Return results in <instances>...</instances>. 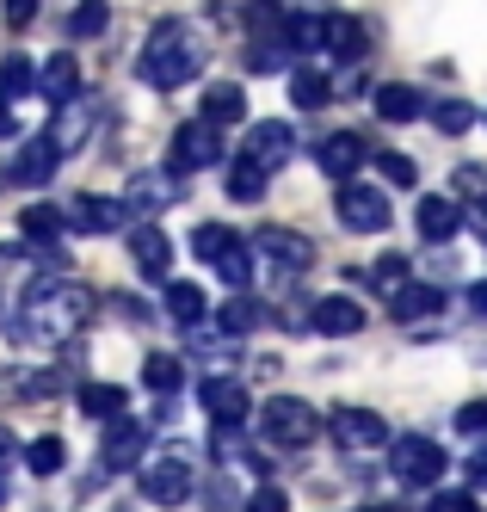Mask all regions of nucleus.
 I'll list each match as a JSON object with an SVG mask.
<instances>
[{
  "label": "nucleus",
  "mask_w": 487,
  "mask_h": 512,
  "mask_svg": "<svg viewBox=\"0 0 487 512\" xmlns=\"http://www.w3.org/2000/svg\"><path fill=\"white\" fill-rule=\"evenodd\" d=\"M198 62H204V50L192 38V25H185V19H161L142 38V50H136V81H148L155 93H173V87H185L198 75Z\"/></svg>",
  "instance_id": "1"
},
{
  "label": "nucleus",
  "mask_w": 487,
  "mask_h": 512,
  "mask_svg": "<svg viewBox=\"0 0 487 512\" xmlns=\"http://www.w3.org/2000/svg\"><path fill=\"white\" fill-rule=\"evenodd\" d=\"M87 315H93V297L81 284H44V290H31L19 334L25 340H68L74 327H87Z\"/></svg>",
  "instance_id": "2"
},
{
  "label": "nucleus",
  "mask_w": 487,
  "mask_h": 512,
  "mask_svg": "<svg viewBox=\"0 0 487 512\" xmlns=\"http://www.w3.org/2000/svg\"><path fill=\"white\" fill-rule=\"evenodd\" d=\"M444 469H451V457H444L438 438H420V432L389 438V475H395L401 488H438Z\"/></svg>",
  "instance_id": "3"
},
{
  "label": "nucleus",
  "mask_w": 487,
  "mask_h": 512,
  "mask_svg": "<svg viewBox=\"0 0 487 512\" xmlns=\"http://www.w3.org/2000/svg\"><path fill=\"white\" fill-rule=\"evenodd\" d=\"M259 426H266V438H272V445H284V451H303L309 438L321 432L315 426V408H309L303 395H272L266 408H259Z\"/></svg>",
  "instance_id": "4"
},
{
  "label": "nucleus",
  "mask_w": 487,
  "mask_h": 512,
  "mask_svg": "<svg viewBox=\"0 0 487 512\" xmlns=\"http://www.w3.org/2000/svg\"><path fill=\"white\" fill-rule=\"evenodd\" d=\"M333 204H340V229H352V235H383L389 229V192L364 186V179H346Z\"/></svg>",
  "instance_id": "5"
},
{
  "label": "nucleus",
  "mask_w": 487,
  "mask_h": 512,
  "mask_svg": "<svg viewBox=\"0 0 487 512\" xmlns=\"http://www.w3.org/2000/svg\"><path fill=\"white\" fill-rule=\"evenodd\" d=\"M290 155H296V130H290V124H278V118L253 124V130L241 136V161H253L259 173H278V167H290Z\"/></svg>",
  "instance_id": "6"
},
{
  "label": "nucleus",
  "mask_w": 487,
  "mask_h": 512,
  "mask_svg": "<svg viewBox=\"0 0 487 512\" xmlns=\"http://www.w3.org/2000/svg\"><path fill=\"white\" fill-rule=\"evenodd\" d=\"M136 482H142V500L185 506V500H192V488H198V475H192V463H185V457H161V463H148Z\"/></svg>",
  "instance_id": "7"
},
{
  "label": "nucleus",
  "mask_w": 487,
  "mask_h": 512,
  "mask_svg": "<svg viewBox=\"0 0 487 512\" xmlns=\"http://www.w3.org/2000/svg\"><path fill=\"white\" fill-rule=\"evenodd\" d=\"M327 432H333V445H340V451H383L389 445V420L370 414V408H333Z\"/></svg>",
  "instance_id": "8"
},
{
  "label": "nucleus",
  "mask_w": 487,
  "mask_h": 512,
  "mask_svg": "<svg viewBox=\"0 0 487 512\" xmlns=\"http://www.w3.org/2000/svg\"><path fill=\"white\" fill-rule=\"evenodd\" d=\"M210 161H222V136H216V124H185L179 136H173V149H167V167L173 173H198V167H210Z\"/></svg>",
  "instance_id": "9"
},
{
  "label": "nucleus",
  "mask_w": 487,
  "mask_h": 512,
  "mask_svg": "<svg viewBox=\"0 0 487 512\" xmlns=\"http://www.w3.org/2000/svg\"><path fill=\"white\" fill-rule=\"evenodd\" d=\"M198 401H204V414H210V420H229V426H247V414H253L247 383H241V377H222V371L198 383Z\"/></svg>",
  "instance_id": "10"
},
{
  "label": "nucleus",
  "mask_w": 487,
  "mask_h": 512,
  "mask_svg": "<svg viewBox=\"0 0 487 512\" xmlns=\"http://www.w3.org/2000/svg\"><path fill=\"white\" fill-rule=\"evenodd\" d=\"M142 451H148V426H136L130 414H118V420H105V445H99V463L105 469H142Z\"/></svg>",
  "instance_id": "11"
},
{
  "label": "nucleus",
  "mask_w": 487,
  "mask_h": 512,
  "mask_svg": "<svg viewBox=\"0 0 487 512\" xmlns=\"http://www.w3.org/2000/svg\"><path fill=\"white\" fill-rule=\"evenodd\" d=\"M309 327H315V334H327V340H352L358 327H364V303L346 297V290H333V297H321L309 309Z\"/></svg>",
  "instance_id": "12"
},
{
  "label": "nucleus",
  "mask_w": 487,
  "mask_h": 512,
  "mask_svg": "<svg viewBox=\"0 0 487 512\" xmlns=\"http://www.w3.org/2000/svg\"><path fill=\"white\" fill-rule=\"evenodd\" d=\"M173 179H179L173 167H167V173H136L130 192H124V210H130V216H155V210H167V204L179 198Z\"/></svg>",
  "instance_id": "13"
},
{
  "label": "nucleus",
  "mask_w": 487,
  "mask_h": 512,
  "mask_svg": "<svg viewBox=\"0 0 487 512\" xmlns=\"http://www.w3.org/2000/svg\"><path fill=\"white\" fill-rule=\"evenodd\" d=\"M438 309H444V290H438V284H414V278H407V284L389 290V315L407 321V327L426 321V315H438Z\"/></svg>",
  "instance_id": "14"
},
{
  "label": "nucleus",
  "mask_w": 487,
  "mask_h": 512,
  "mask_svg": "<svg viewBox=\"0 0 487 512\" xmlns=\"http://www.w3.org/2000/svg\"><path fill=\"white\" fill-rule=\"evenodd\" d=\"M198 112H204V124H247V87L241 81H216V87H204V99H198Z\"/></svg>",
  "instance_id": "15"
},
{
  "label": "nucleus",
  "mask_w": 487,
  "mask_h": 512,
  "mask_svg": "<svg viewBox=\"0 0 487 512\" xmlns=\"http://www.w3.org/2000/svg\"><path fill=\"white\" fill-rule=\"evenodd\" d=\"M56 161H62L56 136H31L19 149V161H13V179H19V186H44V179L56 173Z\"/></svg>",
  "instance_id": "16"
},
{
  "label": "nucleus",
  "mask_w": 487,
  "mask_h": 512,
  "mask_svg": "<svg viewBox=\"0 0 487 512\" xmlns=\"http://www.w3.org/2000/svg\"><path fill=\"white\" fill-rule=\"evenodd\" d=\"M130 260H136L142 278H167V266H173V241H167L161 229H148V223H142V229L130 235Z\"/></svg>",
  "instance_id": "17"
},
{
  "label": "nucleus",
  "mask_w": 487,
  "mask_h": 512,
  "mask_svg": "<svg viewBox=\"0 0 487 512\" xmlns=\"http://www.w3.org/2000/svg\"><path fill=\"white\" fill-rule=\"evenodd\" d=\"M74 223H81L87 235H111V229H130V210H124V198H81L74 204Z\"/></svg>",
  "instance_id": "18"
},
{
  "label": "nucleus",
  "mask_w": 487,
  "mask_h": 512,
  "mask_svg": "<svg viewBox=\"0 0 487 512\" xmlns=\"http://www.w3.org/2000/svg\"><path fill=\"white\" fill-rule=\"evenodd\" d=\"M259 247H266V260L290 278V272H303L309 260H315V247L303 241V235H290V229H266V235H259Z\"/></svg>",
  "instance_id": "19"
},
{
  "label": "nucleus",
  "mask_w": 487,
  "mask_h": 512,
  "mask_svg": "<svg viewBox=\"0 0 487 512\" xmlns=\"http://www.w3.org/2000/svg\"><path fill=\"white\" fill-rule=\"evenodd\" d=\"M37 87H44V99H56V105H68L74 93H81V62H74L68 50H56L44 68H37Z\"/></svg>",
  "instance_id": "20"
},
{
  "label": "nucleus",
  "mask_w": 487,
  "mask_h": 512,
  "mask_svg": "<svg viewBox=\"0 0 487 512\" xmlns=\"http://www.w3.org/2000/svg\"><path fill=\"white\" fill-rule=\"evenodd\" d=\"M377 118H389V124H414V118H426V93L407 87V81L377 87Z\"/></svg>",
  "instance_id": "21"
},
{
  "label": "nucleus",
  "mask_w": 487,
  "mask_h": 512,
  "mask_svg": "<svg viewBox=\"0 0 487 512\" xmlns=\"http://www.w3.org/2000/svg\"><path fill=\"white\" fill-rule=\"evenodd\" d=\"M81 414L87 420H118V414H130V389L124 383H81Z\"/></svg>",
  "instance_id": "22"
},
{
  "label": "nucleus",
  "mask_w": 487,
  "mask_h": 512,
  "mask_svg": "<svg viewBox=\"0 0 487 512\" xmlns=\"http://www.w3.org/2000/svg\"><path fill=\"white\" fill-rule=\"evenodd\" d=\"M463 229V204L457 198H420V235L438 247V241H451Z\"/></svg>",
  "instance_id": "23"
},
{
  "label": "nucleus",
  "mask_w": 487,
  "mask_h": 512,
  "mask_svg": "<svg viewBox=\"0 0 487 512\" xmlns=\"http://www.w3.org/2000/svg\"><path fill=\"white\" fill-rule=\"evenodd\" d=\"M321 44H327L333 56H340V62H358V56L370 50L364 25H358V19H346V13H340V19H321Z\"/></svg>",
  "instance_id": "24"
},
{
  "label": "nucleus",
  "mask_w": 487,
  "mask_h": 512,
  "mask_svg": "<svg viewBox=\"0 0 487 512\" xmlns=\"http://www.w3.org/2000/svg\"><path fill=\"white\" fill-rule=\"evenodd\" d=\"M358 167H364V142L358 136H327L321 142V173L327 179H352Z\"/></svg>",
  "instance_id": "25"
},
{
  "label": "nucleus",
  "mask_w": 487,
  "mask_h": 512,
  "mask_svg": "<svg viewBox=\"0 0 487 512\" xmlns=\"http://www.w3.org/2000/svg\"><path fill=\"white\" fill-rule=\"evenodd\" d=\"M290 99L303 105V112H321V105L333 99V81L321 75V68H290Z\"/></svg>",
  "instance_id": "26"
},
{
  "label": "nucleus",
  "mask_w": 487,
  "mask_h": 512,
  "mask_svg": "<svg viewBox=\"0 0 487 512\" xmlns=\"http://www.w3.org/2000/svg\"><path fill=\"white\" fill-rule=\"evenodd\" d=\"M37 87V68H31V56H0V105H13V99H25Z\"/></svg>",
  "instance_id": "27"
},
{
  "label": "nucleus",
  "mask_w": 487,
  "mask_h": 512,
  "mask_svg": "<svg viewBox=\"0 0 487 512\" xmlns=\"http://www.w3.org/2000/svg\"><path fill=\"white\" fill-rule=\"evenodd\" d=\"M167 315L179 321V327H198L204 315H210V297L198 284H167Z\"/></svg>",
  "instance_id": "28"
},
{
  "label": "nucleus",
  "mask_w": 487,
  "mask_h": 512,
  "mask_svg": "<svg viewBox=\"0 0 487 512\" xmlns=\"http://www.w3.org/2000/svg\"><path fill=\"white\" fill-rule=\"evenodd\" d=\"M216 327H222V334H229V340L253 334V327H259V303L247 297V290H235V297H229V303L216 309Z\"/></svg>",
  "instance_id": "29"
},
{
  "label": "nucleus",
  "mask_w": 487,
  "mask_h": 512,
  "mask_svg": "<svg viewBox=\"0 0 487 512\" xmlns=\"http://www.w3.org/2000/svg\"><path fill=\"white\" fill-rule=\"evenodd\" d=\"M210 266H216L222 278H229L235 290H247V284H253V253H247V241H241V235H235L229 247H222V253H216V260H210Z\"/></svg>",
  "instance_id": "30"
},
{
  "label": "nucleus",
  "mask_w": 487,
  "mask_h": 512,
  "mask_svg": "<svg viewBox=\"0 0 487 512\" xmlns=\"http://www.w3.org/2000/svg\"><path fill=\"white\" fill-rule=\"evenodd\" d=\"M426 118L438 124V136H463L475 124V105L469 99H438V105H426Z\"/></svg>",
  "instance_id": "31"
},
{
  "label": "nucleus",
  "mask_w": 487,
  "mask_h": 512,
  "mask_svg": "<svg viewBox=\"0 0 487 512\" xmlns=\"http://www.w3.org/2000/svg\"><path fill=\"white\" fill-rule=\"evenodd\" d=\"M142 383H148V389H155V395H173V389L185 383V364H179L173 352H155V358H148V364H142Z\"/></svg>",
  "instance_id": "32"
},
{
  "label": "nucleus",
  "mask_w": 487,
  "mask_h": 512,
  "mask_svg": "<svg viewBox=\"0 0 487 512\" xmlns=\"http://www.w3.org/2000/svg\"><path fill=\"white\" fill-rule=\"evenodd\" d=\"M25 463H31V475H56L68 463V445L44 432V438H31V445H25Z\"/></svg>",
  "instance_id": "33"
},
{
  "label": "nucleus",
  "mask_w": 487,
  "mask_h": 512,
  "mask_svg": "<svg viewBox=\"0 0 487 512\" xmlns=\"http://www.w3.org/2000/svg\"><path fill=\"white\" fill-rule=\"evenodd\" d=\"M229 198L235 204H259V198H266V173H259L253 161H235L229 167Z\"/></svg>",
  "instance_id": "34"
},
{
  "label": "nucleus",
  "mask_w": 487,
  "mask_h": 512,
  "mask_svg": "<svg viewBox=\"0 0 487 512\" xmlns=\"http://www.w3.org/2000/svg\"><path fill=\"white\" fill-rule=\"evenodd\" d=\"M19 229H25V241H56V235H62V210L31 204V210L19 216Z\"/></svg>",
  "instance_id": "35"
},
{
  "label": "nucleus",
  "mask_w": 487,
  "mask_h": 512,
  "mask_svg": "<svg viewBox=\"0 0 487 512\" xmlns=\"http://www.w3.org/2000/svg\"><path fill=\"white\" fill-rule=\"evenodd\" d=\"M105 19H111V0H81L74 19H68V31H74V38H99Z\"/></svg>",
  "instance_id": "36"
},
{
  "label": "nucleus",
  "mask_w": 487,
  "mask_h": 512,
  "mask_svg": "<svg viewBox=\"0 0 487 512\" xmlns=\"http://www.w3.org/2000/svg\"><path fill=\"white\" fill-rule=\"evenodd\" d=\"M377 173L389 179V192H407V186L420 179V167H414V161H407V155H389V149L377 155Z\"/></svg>",
  "instance_id": "37"
},
{
  "label": "nucleus",
  "mask_w": 487,
  "mask_h": 512,
  "mask_svg": "<svg viewBox=\"0 0 487 512\" xmlns=\"http://www.w3.org/2000/svg\"><path fill=\"white\" fill-rule=\"evenodd\" d=\"M229 241H235V229H222V223H204V229H192V253H198V260H216V253L229 247Z\"/></svg>",
  "instance_id": "38"
},
{
  "label": "nucleus",
  "mask_w": 487,
  "mask_h": 512,
  "mask_svg": "<svg viewBox=\"0 0 487 512\" xmlns=\"http://www.w3.org/2000/svg\"><path fill=\"white\" fill-rule=\"evenodd\" d=\"M370 278H377V290H383V297H389L395 284H407V260H401V253H383V260L370 266Z\"/></svg>",
  "instance_id": "39"
},
{
  "label": "nucleus",
  "mask_w": 487,
  "mask_h": 512,
  "mask_svg": "<svg viewBox=\"0 0 487 512\" xmlns=\"http://www.w3.org/2000/svg\"><path fill=\"white\" fill-rule=\"evenodd\" d=\"M432 512H481V506H475L469 488H438V494H432Z\"/></svg>",
  "instance_id": "40"
},
{
  "label": "nucleus",
  "mask_w": 487,
  "mask_h": 512,
  "mask_svg": "<svg viewBox=\"0 0 487 512\" xmlns=\"http://www.w3.org/2000/svg\"><path fill=\"white\" fill-rule=\"evenodd\" d=\"M457 432L487 438V401H469V408H457Z\"/></svg>",
  "instance_id": "41"
},
{
  "label": "nucleus",
  "mask_w": 487,
  "mask_h": 512,
  "mask_svg": "<svg viewBox=\"0 0 487 512\" xmlns=\"http://www.w3.org/2000/svg\"><path fill=\"white\" fill-rule=\"evenodd\" d=\"M247 512H290V500H284L278 488H253V500H247Z\"/></svg>",
  "instance_id": "42"
},
{
  "label": "nucleus",
  "mask_w": 487,
  "mask_h": 512,
  "mask_svg": "<svg viewBox=\"0 0 487 512\" xmlns=\"http://www.w3.org/2000/svg\"><path fill=\"white\" fill-rule=\"evenodd\" d=\"M37 19V0H7V25H31Z\"/></svg>",
  "instance_id": "43"
},
{
  "label": "nucleus",
  "mask_w": 487,
  "mask_h": 512,
  "mask_svg": "<svg viewBox=\"0 0 487 512\" xmlns=\"http://www.w3.org/2000/svg\"><path fill=\"white\" fill-rule=\"evenodd\" d=\"M469 482H475V488H487V451H481V457L469 463Z\"/></svg>",
  "instance_id": "44"
},
{
  "label": "nucleus",
  "mask_w": 487,
  "mask_h": 512,
  "mask_svg": "<svg viewBox=\"0 0 487 512\" xmlns=\"http://www.w3.org/2000/svg\"><path fill=\"white\" fill-rule=\"evenodd\" d=\"M469 309H475V315H487V278H481V284L469 290Z\"/></svg>",
  "instance_id": "45"
},
{
  "label": "nucleus",
  "mask_w": 487,
  "mask_h": 512,
  "mask_svg": "<svg viewBox=\"0 0 487 512\" xmlns=\"http://www.w3.org/2000/svg\"><path fill=\"white\" fill-rule=\"evenodd\" d=\"M475 235L487 241V192H481V204H475Z\"/></svg>",
  "instance_id": "46"
},
{
  "label": "nucleus",
  "mask_w": 487,
  "mask_h": 512,
  "mask_svg": "<svg viewBox=\"0 0 487 512\" xmlns=\"http://www.w3.org/2000/svg\"><path fill=\"white\" fill-rule=\"evenodd\" d=\"M7 136H19V124H13V112H7V105H0V142H7Z\"/></svg>",
  "instance_id": "47"
},
{
  "label": "nucleus",
  "mask_w": 487,
  "mask_h": 512,
  "mask_svg": "<svg viewBox=\"0 0 487 512\" xmlns=\"http://www.w3.org/2000/svg\"><path fill=\"white\" fill-rule=\"evenodd\" d=\"M7 451H13V438H7V432H0V457H7Z\"/></svg>",
  "instance_id": "48"
},
{
  "label": "nucleus",
  "mask_w": 487,
  "mask_h": 512,
  "mask_svg": "<svg viewBox=\"0 0 487 512\" xmlns=\"http://www.w3.org/2000/svg\"><path fill=\"white\" fill-rule=\"evenodd\" d=\"M0 506H7V482H0Z\"/></svg>",
  "instance_id": "49"
},
{
  "label": "nucleus",
  "mask_w": 487,
  "mask_h": 512,
  "mask_svg": "<svg viewBox=\"0 0 487 512\" xmlns=\"http://www.w3.org/2000/svg\"><path fill=\"white\" fill-rule=\"evenodd\" d=\"M377 512H383V506H377Z\"/></svg>",
  "instance_id": "50"
}]
</instances>
